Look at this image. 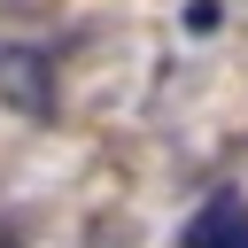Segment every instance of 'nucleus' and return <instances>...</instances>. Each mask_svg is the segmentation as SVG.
Here are the masks:
<instances>
[{
    "mask_svg": "<svg viewBox=\"0 0 248 248\" xmlns=\"http://www.w3.org/2000/svg\"><path fill=\"white\" fill-rule=\"evenodd\" d=\"M0 101L16 108V116H54V101H62V85H54V54L46 46H0Z\"/></svg>",
    "mask_w": 248,
    "mask_h": 248,
    "instance_id": "f257e3e1",
    "label": "nucleus"
},
{
    "mask_svg": "<svg viewBox=\"0 0 248 248\" xmlns=\"http://www.w3.org/2000/svg\"><path fill=\"white\" fill-rule=\"evenodd\" d=\"M178 248H248V194L217 186L209 202H194V217L178 225Z\"/></svg>",
    "mask_w": 248,
    "mask_h": 248,
    "instance_id": "f03ea898",
    "label": "nucleus"
},
{
    "mask_svg": "<svg viewBox=\"0 0 248 248\" xmlns=\"http://www.w3.org/2000/svg\"><path fill=\"white\" fill-rule=\"evenodd\" d=\"M186 31H217V0H186Z\"/></svg>",
    "mask_w": 248,
    "mask_h": 248,
    "instance_id": "7ed1b4c3",
    "label": "nucleus"
}]
</instances>
